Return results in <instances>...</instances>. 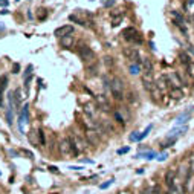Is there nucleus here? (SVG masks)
Listing matches in <instances>:
<instances>
[{"label": "nucleus", "instance_id": "nucleus-19", "mask_svg": "<svg viewBox=\"0 0 194 194\" xmlns=\"http://www.w3.org/2000/svg\"><path fill=\"white\" fill-rule=\"evenodd\" d=\"M113 116H115V121H116V122L118 124H121V125H125V124H127V121H125V118H124L122 115H121V112H115V113H113Z\"/></svg>", "mask_w": 194, "mask_h": 194}, {"label": "nucleus", "instance_id": "nucleus-18", "mask_svg": "<svg viewBox=\"0 0 194 194\" xmlns=\"http://www.w3.org/2000/svg\"><path fill=\"white\" fill-rule=\"evenodd\" d=\"M142 67H144V71H145V75L151 76V73H153V64H151L150 58H144V60H142Z\"/></svg>", "mask_w": 194, "mask_h": 194}, {"label": "nucleus", "instance_id": "nucleus-30", "mask_svg": "<svg viewBox=\"0 0 194 194\" xmlns=\"http://www.w3.org/2000/svg\"><path fill=\"white\" fill-rule=\"evenodd\" d=\"M20 151H21V153H23L25 156H28L29 159H32V158H34V155H32L31 151H28V150H20Z\"/></svg>", "mask_w": 194, "mask_h": 194}, {"label": "nucleus", "instance_id": "nucleus-29", "mask_svg": "<svg viewBox=\"0 0 194 194\" xmlns=\"http://www.w3.org/2000/svg\"><path fill=\"white\" fill-rule=\"evenodd\" d=\"M116 16H124V11L122 9H115V11H112L110 17H116Z\"/></svg>", "mask_w": 194, "mask_h": 194}, {"label": "nucleus", "instance_id": "nucleus-28", "mask_svg": "<svg viewBox=\"0 0 194 194\" xmlns=\"http://www.w3.org/2000/svg\"><path fill=\"white\" fill-rule=\"evenodd\" d=\"M101 3H103L106 8H110V6L115 5V0H101Z\"/></svg>", "mask_w": 194, "mask_h": 194}, {"label": "nucleus", "instance_id": "nucleus-9", "mask_svg": "<svg viewBox=\"0 0 194 194\" xmlns=\"http://www.w3.org/2000/svg\"><path fill=\"white\" fill-rule=\"evenodd\" d=\"M58 148H60V153L63 155V156H69L72 153L71 150V142L67 138H64V139H61V141L58 142Z\"/></svg>", "mask_w": 194, "mask_h": 194}, {"label": "nucleus", "instance_id": "nucleus-2", "mask_svg": "<svg viewBox=\"0 0 194 194\" xmlns=\"http://www.w3.org/2000/svg\"><path fill=\"white\" fill-rule=\"evenodd\" d=\"M78 55H80V58L86 63V66H92V64H96V55L95 52L86 46V44H81L80 48H78Z\"/></svg>", "mask_w": 194, "mask_h": 194}, {"label": "nucleus", "instance_id": "nucleus-36", "mask_svg": "<svg viewBox=\"0 0 194 194\" xmlns=\"http://www.w3.org/2000/svg\"><path fill=\"white\" fill-rule=\"evenodd\" d=\"M188 3H190V5H191V3H193V0H188Z\"/></svg>", "mask_w": 194, "mask_h": 194}, {"label": "nucleus", "instance_id": "nucleus-6", "mask_svg": "<svg viewBox=\"0 0 194 194\" xmlns=\"http://www.w3.org/2000/svg\"><path fill=\"white\" fill-rule=\"evenodd\" d=\"M122 53L128 58V60H132V61H135L136 64H139L142 63L141 60H139V51L136 49V48H124Z\"/></svg>", "mask_w": 194, "mask_h": 194}, {"label": "nucleus", "instance_id": "nucleus-27", "mask_svg": "<svg viewBox=\"0 0 194 194\" xmlns=\"http://www.w3.org/2000/svg\"><path fill=\"white\" fill-rule=\"evenodd\" d=\"M104 63H106L107 67H112V66H113V58L107 55V57H104Z\"/></svg>", "mask_w": 194, "mask_h": 194}, {"label": "nucleus", "instance_id": "nucleus-12", "mask_svg": "<svg viewBox=\"0 0 194 194\" xmlns=\"http://www.w3.org/2000/svg\"><path fill=\"white\" fill-rule=\"evenodd\" d=\"M142 84H144V89L147 90V92H151L153 89L156 87V83L151 80V76H148V75H144L142 76Z\"/></svg>", "mask_w": 194, "mask_h": 194}, {"label": "nucleus", "instance_id": "nucleus-13", "mask_svg": "<svg viewBox=\"0 0 194 194\" xmlns=\"http://www.w3.org/2000/svg\"><path fill=\"white\" fill-rule=\"evenodd\" d=\"M174 176H176V171L174 170H168L167 174H165V183L168 188L174 190Z\"/></svg>", "mask_w": 194, "mask_h": 194}, {"label": "nucleus", "instance_id": "nucleus-25", "mask_svg": "<svg viewBox=\"0 0 194 194\" xmlns=\"http://www.w3.org/2000/svg\"><path fill=\"white\" fill-rule=\"evenodd\" d=\"M48 17V11L46 9H38V20H44Z\"/></svg>", "mask_w": 194, "mask_h": 194}, {"label": "nucleus", "instance_id": "nucleus-34", "mask_svg": "<svg viewBox=\"0 0 194 194\" xmlns=\"http://www.w3.org/2000/svg\"><path fill=\"white\" fill-rule=\"evenodd\" d=\"M8 5H9L8 0H0V6H8Z\"/></svg>", "mask_w": 194, "mask_h": 194}, {"label": "nucleus", "instance_id": "nucleus-35", "mask_svg": "<svg viewBox=\"0 0 194 194\" xmlns=\"http://www.w3.org/2000/svg\"><path fill=\"white\" fill-rule=\"evenodd\" d=\"M165 159H167V155H160L158 158V160H165Z\"/></svg>", "mask_w": 194, "mask_h": 194}, {"label": "nucleus", "instance_id": "nucleus-1", "mask_svg": "<svg viewBox=\"0 0 194 194\" xmlns=\"http://www.w3.org/2000/svg\"><path fill=\"white\" fill-rule=\"evenodd\" d=\"M110 92L116 101L124 99V80L119 76H113L110 81Z\"/></svg>", "mask_w": 194, "mask_h": 194}, {"label": "nucleus", "instance_id": "nucleus-32", "mask_svg": "<svg viewBox=\"0 0 194 194\" xmlns=\"http://www.w3.org/2000/svg\"><path fill=\"white\" fill-rule=\"evenodd\" d=\"M128 150H130L128 147H124V148H119V150H118V155H122V153H127Z\"/></svg>", "mask_w": 194, "mask_h": 194}, {"label": "nucleus", "instance_id": "nucleus-4", "mask_svg": "<svg viewBox=\"0 0 194 194\" xmlns=\"http://www.w3.org/2000/svg\"><path fill=\"white\" fill-rule=\"evenodd\" d=\"M92 14L90 12H84V11H76L75 14H71L69 16V20L71 21H75L81 26H92L93 20H92Z\"/></svg>", "mask_w": 194, "mask_h": 194}, {"label": "nucleus", "instance_id": "nucleus-23", "mask_svg": "<svg viewBox=\"0 0 194 194\" xmlns=\"http://www.w3.org/2000/svg\"><path fill=\"white\" fill-rule=\"evenodd\" d=\"M187 72H188V75L191 76V78H194V61H191V63H188L187 66Z\"/></svg>", "mask_w": 194, "mask_h": 194}, {"label": "nucleus", "instance_id": "nucleus-33", "mask_svg": "<svg viewBox=\"0 0 194 194\" xmlns=\"http://www.w3.org/2000/svg\"><path fill=\"white\" fill-rule=\"evenodd\" d=\"M49 171H51V173H58V168H57V167H52V165H51V167H49Z\"/></svg>", "mask_w": 194, "mask_h": 194}, {"label": "nucleus", "instance_id": "nucleus-7", "mask_svg": "<svg viewBox=\"0 0 194 194\" xmlns=\"http://www.w3.org/2000/svg\"><path fill=\"white\" fill-rule=\"evenodd\" d=\"M95 101H96V107L98 109H101L103 112H110V103L107 101V98L104 95H96L95 96Z\"/></svg>", "mask_w": 194, "mask_h": 194}, {"label": "nucleus", "instance_id": "nucleus-22", "mask_svg": "<svg viewBox=\"0 0 194 194\" xmlns=\"http://www.w3.org/2000/svg\"><path fill=\"white\" fill-rule=\"evenodd\" d=\"M179 58H180V63H182V64H185V66H187L188 63H191V61H190V57H188L185 52L180 53V55H179Z\"/></svg>", "mask_w": 194, "mask_h": 194}, {"label": "nucleus", "instance_id": "nucleus-26", "mask_svg": "<svg viewBox=\"0 0 194 194\" xmlns=\"http://www.w3.org/2000/svg\"><path fill=\"white\" fill-rule=\"evenodd\" d=\"M113 182H115V179H110V180H107V182H104V183H101V185H99V188H101V190H106V188H109Z\"/></svg>", "mask_w": 194, "mask_h": 194}, {"label": "nucleus", "instance_id": "nucleus-17", "mask_svg": "<svg viewBox=\"0 0 194 194\" xmlns=\"http://www.w3.org/2000/svg\"><path fill=\"white\" fill-rule=\"evenodd\" d=\"M168 93H170V98H173V99H180V98H183V90L180 87H171Z\"/></svg>", "mask_w": 194, "mask_h": 194}, {"label": "nucleus", "instance_id": "nucleus-11", "mask_svg": "<svg viewBox=\"0 0 194 194\" xmlns=\"http://www.w3.org/2000/svg\"><path fill=\"white\" fill-rule=\"evenodd\" d=\"M84 136H86V141L90 142L92 145H98V144H99V138H98V133H96L95 130H87Z\"/></svg>", "mask_w": 194, "mask_h": 194}, {"label": "nucleus", "instance_id": "nucleus-3", "mask_svg": "<svg viewBox=\"0 0 194 194\" xmlns=\"http://www.w3.org/2000/svg\"><path fill=\"white\" fill-rule=\"evenodd\" d=\"M121 35H122L124 40H127L130 43H135V44H142V41H144V38L141 37V34L138 32V29L135 26H128V28L122 29Z\"/></svg>", "mask_w": 194, "mask_h": 194}, {"label": "nucleus", "instance_id": "nucleus-8", "mask_svg": "<svg viewBox=\"0 0 194 194\" xmlns=\"http://www.w3.org/2000/svg\"><path fill=\"white\" fill-rule=\"evenodd\" d=\"M73 34V26L72 25H64V26H61V28H57L55 29V32H53V35L60 37V38H63V37H67Z\"/></svg>", "mask_w": 194, "mask_h": 194}, {"label": "nucleus", "instance_id": "nucleus-38", "mask_svg": "<svg viewBox=\"0 0 194 194\" xmlns=\"http://www.w3.org/2000/svg\"><path fill=\"white\" fill-rule=\"evenodd\" d=\"M17 2H18V0H17Z\"/></svg>", "mask_w": 194, "mask_h": 194}, {"label": "nucleus", "instance_id": "nucleus-14", "mask_svg": "<svg viewBox=\"0 0 194 194\" xmlns=\"http://www.w3.org/2000/svg\"><path fill=\"white\" fill-rule=\"evenodd\" d=\"M171 17H173V23L176 25V26H185V18H183V16L179 12V11H176V9H173L171 11Z\"/></svg>", "mask_w": 194, "mask_h": 194}, {"label": "nucleus", "instance_id": "nucleus-15", "mask_svg": "<svg viewBox=\"0 0 194 194\" xmlns=\"http://www.w3.org/2000/svg\"><path fill=\"white\" fill-rule=\"evenodd\" d=\"M6 86H8V76L3 75V76H0V107L3 106V93H5Z\"/></svg>", "mask_w": 194, "mask_h": 194}, {"label": "nucleus", "instance_id": "nucleus-24", "mask_svg": "<svg viewBox=\"0 0 194 194\" xmlns=\"http://www.w3.org/2000/svg\"><path fill=\"white\" fill-rule=\"evenodd\" d=\"M130 73L132 75H138L139 73V64H132L130 66Z\"/></svg>", "mask_w": 194, "mask_h": 194}, {"label": "nucleus", "instance_id": "nucleus-21", "mask_svg": "<svg viewBox=\"0 0 194 194\" xmlns=\"http://www.w3.org/2000/svg\"><path fill=\"white\" fill-rule=\"evenodd\" d=\"M124 16H116V17H112V26L113 28H116V26H119L121 25V21H122Z\"/></svg>", "mask_w": 194, "mask_h": 194}, {"label": "nucleus", "instance_id": "nucleus-31", "mask_svg": "<svg viewBox=\"0 0 194 194\" xmlns=\"http://www.w3.org/2000/svg\"><path fill=\"white\" fill-rule=\"evenodd\" d=\"M18 72H20V64L14 63V66H12V73H18Z\"/></svg>", "mask_w": 194, "mask_h": 194}, {"label": "nucleus", "instance_id": "nucleus-10", "mask_svg": "<svg viewBox=\"0 0 194 194\" xmlns=\"http://www.w3.org/2000/svg\"><path fill=\"white\" fill-rule=\"evenodd\" d=\"M84 113H86V116H89V118L96 119V116H98V107H96V104L87 103V104L84 106Z\"/></svg>", "mask_w": 194, "mask_h": 194}, {"label": "nucleus", "instance_id": "nucleus-16", "mask_svg": "<svg viewBox=\"0 0 194 194\" xmlns=\"http://www.w3.org/2000/svg\"><path fill=\"white\" fill-rule=\"evenodd\" d=\"M73 43H75V40H73V35H67V37H63L61 40H60V44H61V48H64V49H69L73 46Z\"/></svg>", "mask_w": 194, "mask_h": 194}, {"label": "nucleus", "instance_id": "nucleus-20", "mask_svg": "<svg viewBox=\"0 0 194 194\" xmlns=\"http://www.w3.org/2000/svg\"><path fill=\"white\" fill-rule=\"evenodd\" d=\"M37 135H38V145H41V147H44L46 145V138H44V132L40 128L38 132H37Z\"/></svg>", "mask_w": 194, "mask_h": 194}, {"label": "nucleus", "instance_id": "nucleus-5", "mask_svg": "<svg viewBox=\"0 0 194 194\" xmlns=\"http://www.w3.org/2000/svg\"><path fill=\"white\" fill-rule=\"evenodd\" d=\"M28 122H29V106L25 104L23 109L20 110V113H18V128H20L21 133H25V125Z\"/></svg>", "mask_w": 194, "mask_h": 194}, {"label": "nucleus", "instance_id": "nucleus-37", "mask_svg": "<svg viewBox=\"0 0 194 194\" xmlns=\"http://www.w3.org/2000/svg\"><path fill=\"white\" fill-rule=\"evenodd\" d=\"M193 20H194V17H193Z\"/></svg>", "mask_w": 194, "mask_h": 194}]
</instances>
